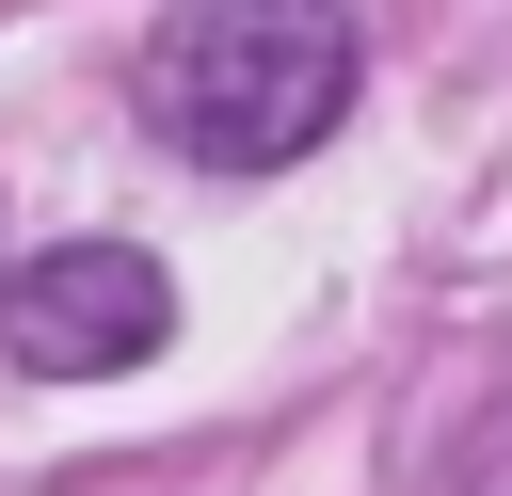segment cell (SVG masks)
Here are the masks:
<instances>
[{"label": "cell", "mask_w": 512, "mask_h": 496, "mask_svg": "<svg viewBox=\"0 0 512 496\" xmlns=\"http://www.w3.org/2000/svg\"><path fill=\"white\" fill-rule=\"evenodd\" d=\"M160 336H176V288H160L144 240H48V256L0 272V352H16L32 384H112V368H144Z\"/></svg>", "instance_id": "obj_2"}, {"label": "cell", "mask_w": 512, "mask_h": 496, "mask_svg": "<svg viewBox=\"0 0 512 496\" xmlns=\"http://www.w3.org/2000/svg\"><path fill=\"white\" fill-rule=\"evenodd\" d=\"M464 496H512V400L480 416V464H464Z\"/></svg>", "instance_id": "obj_3"}, {"label": "cell", "mask_w": 512, "mask_h": 496, "mask_svg": "<svg viewBox=\"0 0 512 496\" xmlns=\"http://www.w3.org/2000/svg\"><path fill=\"white\" fill-rule=\"evenodd\" d=\"M352 16L336 0H176L144 48V128L208 176H288L352 112Z\"/></svg>", "instance_id": "obj_1"}]
</instances>
